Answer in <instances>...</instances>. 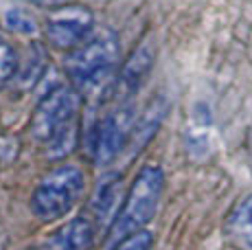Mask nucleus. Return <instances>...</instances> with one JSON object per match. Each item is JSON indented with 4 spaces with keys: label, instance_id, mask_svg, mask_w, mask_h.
Wrapping results in <instances>:
<instances>
[{
    "label": "nucleus",
    "instance_id": "f257e3e1",
    "mask_svg": "<svg viewBox=\"0 0 252 250\" xmlns=\"http://www.w3.org/2000/svg\"><path fill=\"white\" fill-rule=\"evenodd\" d=\"M81 93L75 86H57L37 103L31 114L29 132L37 143L53 150V156L68 154L77 141V119Z\"/></svg>",
    "mask_w": 252,
    "mask_h": 250
},
{
    "label": "nucleus",
    "instance_id": "0eeeda50",
    "mask_svg": "<svg viewBox=\"0 0 252 250\" xmlns=\"http://www.w3.org/2000/svg\"><path fill=\"white\" fill-rule=\"evenodd\" d=\"M152 64H154L152 44L145 42V44L138 46V51L132 53V57H129V60L123 64V68H121L119 79H116L114 90H112L114 101H125V99L132 97V94L140 88L143 79L147 77Z\"/></svg>",
    "mask_w": 252,
    "mask_h": 250
},
{
    "label": "nucleus",
    "instance_id": "7ed1b4c3",
    "mask_svg": "<svg viewBox=\"0 0 252 250\" xmlns=\"http://www.w3.org/2000/svg\"><path fill=\"white\" fill-rule=\"evenodd\" d=\"M119 37L114 31L103 29V31L92 33L88 42L79 49L70 51L64 60V70L68 75L79 93H92L99 90L101 84L110 79L119 64Z\"/></svg>",
    "mask_w": 252,
    "mask_h": 250
},
{
    "label": "nucleus",
    "instance_id": "ddd939ff",
    "mask_svg": "<svg viewBox=\"0 0 252 250\" xmlns=\"http://www.w3.org/2000/svg\"><path fill=\"white\" fill-rule=\"evenodd\" d=\"M4 27L9 31L18 33V35H35L40 25H37V18L31 11L20 7H11L4 11Z\"/></svg>",
    "mask_w": 252,
    "mask_h": 250
},
{
    "label": "nucleus",
    "instance_id": "9b49d317",
    "mask_svg": "<svg viewBox=\"0 0 252 250\" xmlns=\"http://www.w3.org/2000/svg\"><path fill=\"white\" fill-rule=\"evenodd\" d=\"M46 64H48V55L44 46L40 42L29 44L27 55H24V60H20V68H18V81H20L22 88H29V86L35 84L44 73Z\"/></svg>",
    "mask_w": 252,
    "mask_h": 250
},
{
    "label": "nucleus",
    "instance_id": "1a4fd4ad",
    "mask_svg": "<svg viewBox=\"0 0 252 250\" xmlns=\"http://www.w3.org/2000/svg\"><path fill=\"white\" fill-rule=\"evenodd\" d=\"M121 191V176H108L99 182L90 200V211L96 224H112L114 222V211H116V200H119Z\"/></svg>",
    "mask_w": 252,
    "mask_h": 250
},
{
    "label": "nucleus",
    "instance_id": "6e6552de",
    "mask_svg": "<svg viewBox=\"0 0 252 250\" xmlns=\"http://www.w3.org/2000/svg\"><path fill=\"white\" fill-rule=\"evenodd\" d=\"M94 242V222L88 218H75L51 237H46L44 250H88Z\"/></svg>",
    "mask_w": 252,
    "mask_h": 250
},
{
    "label": "nucleus",
    "instance_id": "39448f33",
    "mask_svg": "<svg viewBox=\"0 0 252 250\" xmlns=\"http://www.w3.org/2000/svg\"><path fill=\"white\" fill-rule=\"evenodd\" d=\"M134 125H136V117L132 108H119L116 112L99 119L86 136V152L90 160L94 165L112 162L129 143Z\"/></svg>",
    "mask_w": 252,
    "mask_h": 250
},
{
    "label": "nucleus",
    "instance_id": "4468645a",
    "mask_svg": "<svg viewBox=\"0 0 252 250\" xmlns=\"http://www.w3.org/2000/svg\"><path fill=\"white\" fill-rule=\"evenodd\" d=\"M152 248V233L149 230H138V233L125 237L123 242L114 244V250H149Z\"/></svg>",
    "mask_w": 252,
    "mask_h": 250
},
{
    "label": "nucleus",
    "instance_id": "2eb2a0df",
    "mask_svg": "<svg viewBox=\"0 0 252 250\" xmlns=\"http://www.w3.org/2000/svg\"><path fill=\"white\" fill-rule=\"evenodd\" d=\"M24 2L37 4V7H48V9H60V7H68L72 0H24Z\"/></svg>",
    "mask_w": 252,
    "mask_h": 250
},
{
    "label": "nucleus",
    "instance_id": "9d476101",
    "mask_svg": "<svg viewBox=\"0 0 252 250\" xmlns=\"http://www.w3.org/2000/svg\"><path fill=\"white\" fill-rule=\"evenodd\" d=\"M226 233L241 250H252V193L232 209L226 219Z\"/></svg>",
    "mask_w": 252,
    "mask_h": 250
},
{
    "label": "nucleus",
    "instance_id": "20e7f679",
    "mask_svg": "<svg viewBox=\"0 0 252 250\" xmlns=\"http://www.w3.org/2000/svg\"><path fill=\"white\" fill-rule=\"evenodd\" d=\"M86 187V176L75 165H57L37 182L31 195V211L35 218L53 222L66 215Z\"/></svg>",
    "mask_w": 252,
    "mask_h": 250
},
{
    "label": "nucleus",
    "instance_id": "423d86ee",
    "mask_svg": "<svg viewBox=\"0 0 252 250\" xmlns=\"http://www.w3.org/2000/svg\"><path fill=\"white\" fill-rule=\"evenodd\" d=\"M94 33V16L86 7H60L48 13L44 22L46 42L53 49L75 51Z\"/></svg>",
    "mask_w": 252,
    "mask_h": 250
},
{
    "label": "nucleus",
    "instance_id": "f8f14e48",
    "mask_svg": "<svg viewBox=\"0 0 252 250\" xmlns=\"http://www.w3.org/2000/svg\"><path fill=\"white\" fill-rule=\"evenodd\" d=\"M18 68H20L18 51L13 49L9 37L0 31V88H4L18 75Z\"/></svg>",
    "mask_w": 252,
    "mask_h": 250
},
{
    "label": "nucleus",
    "instance_id": "f03ea898",
    "mask_svg": "<svg viewBox=\"0 0 252 250\" xmlns=\"http://www.w3.org/2000/svg\"><path fill=\"white\" fill-rule=\"evenodd\" d=\"M164 191V174L158 165H147L136 174L127 195L123 198L114 222L110 224L108 239L112 244L123 242L125 237L145 230V226L156 215Z\"/></svg>",
    "mask_w": 252,
    "mask_h": 250
}]
</instances>
